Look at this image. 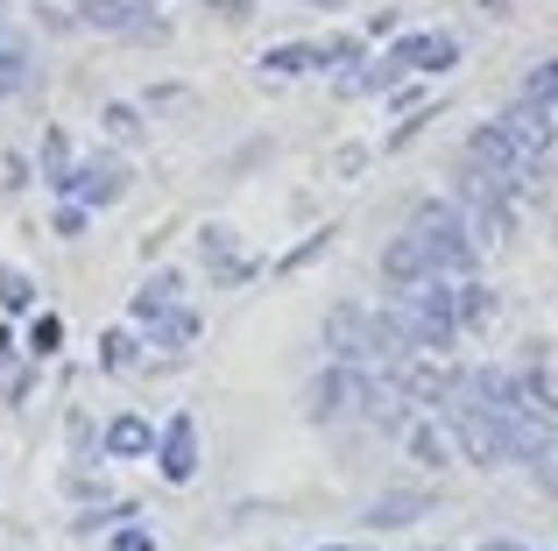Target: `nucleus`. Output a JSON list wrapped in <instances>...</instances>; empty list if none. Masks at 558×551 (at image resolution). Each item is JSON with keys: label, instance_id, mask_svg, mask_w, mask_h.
I'll list each match as a JSON object with an SVG mask.
<instances>
[{"label": "nucleus", "instance_id": "20e7f679", "mask_svg": "<svg viewBox=\"0 0 558 551\" xmlns=\"http://www.w3.org/2000/svg\"><path fill=\"white\" fill-rule=\"evenodd\" d=\"M113 445H121V453H135V445H149V431H142V425H121V431H113Z\"/></svg>", "mask_w": 558, "mask_h": 551}, {"label": "nucleus", "instance_id": "f03ea898", "mask_svg": "<svg viewBox=\"0 0 558 551\" xmlns=\"http://www.w3.org/2000/svg\"><path fill=\"white\" fill-rule=\"evenodd\" d=\"M452 57H460V42H452V36H410V42H396L389 64L396 71H446Z\"/></svg>", "mask_w": 558, "mask_h": 551}, {"label": "nucleus", "instance_id": "7ed1b4c3", "mask_svg": "<svg viewBox=\"0 0 558 551\" xmlns=\"http://www.w3.org/2000/svg\"><path fill=\"white\" fill-rule=\"evenodd\" d=\"M551 93H558V64H537V71H531V85H523V99L551 107Z\"/></svg>", "mask_w": 558, "mask_h": 551}, {"label": "nucleus", "instance_id": "f257e3e1", "mask_svg": "<svg viewBox=\"0 0 558 551\" xmlns=\"http://www.w3.org/2000/svg\"><path fill=\"white\" fill-rule=\"evenodd\" d=\"M466 262H474V234H466V220L452 206H424L417 220H410V234L389 248L396 283H432V276L466 269Z\"/></svg>", "mask_w": 558, "mask_h": 551}, {"label": "nucleus", "instance_id": "423d86ee", "mask_svg": "<svg viewBox=\"0 0 558 551\" xmlns=\"http://www.w3.org/2000/svg\"><path fill=\"white\" fill-rule=\"evenodd\" d=\"M551 121H558V93H551Z\"/></svg>", "mask_w": 558, "mask_h": 551}, {"label": "nucleus", "instance_id": "39448f33", "mask_svg": "<svg viewBox=\"0 0 558 551\" xmlns=\"http://www.w3.org/2000/svg\"><path fill=\"white\" fill-rule=\"evenodd\" d=\"M22 85V71H14V57H0V93H14Z\"/></svg>", "mask_w": 558, "mask_h": 551}]
</instances>
